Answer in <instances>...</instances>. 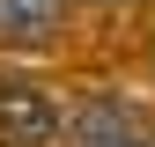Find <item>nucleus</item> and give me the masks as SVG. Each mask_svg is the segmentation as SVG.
<instances>
[{
	"instance_id": "obj_1",
	"label": "nucleus",
	"mask_w": 155,
	"mask_h": 147,
	"mask_svg": "<svg viewBox=\"0 0 155 147\" xmlns=\"http://www.w3.org/2000/svg\"><path fill=\"white\" fill-rule=\"evenodd\" d=\"M59 133V103L37 81H0V140L8 147H45Z\"/></svg>"
},
{
	"instance_id": "obj_2",
	"label": "nucleus",
	"mask_w": 155,
	"mask_h": 147,
	"mask_svg": "<svg viewBox=\"0 0 155 147\" xmlns=\"http://www.w3.org/2000/svg\"><path fill=\"white\" fill-rule=\"evenodd\" d=\"M52 22H59V0H0V37L15 44H37Z\"/></svg>"
}]
</instances>
